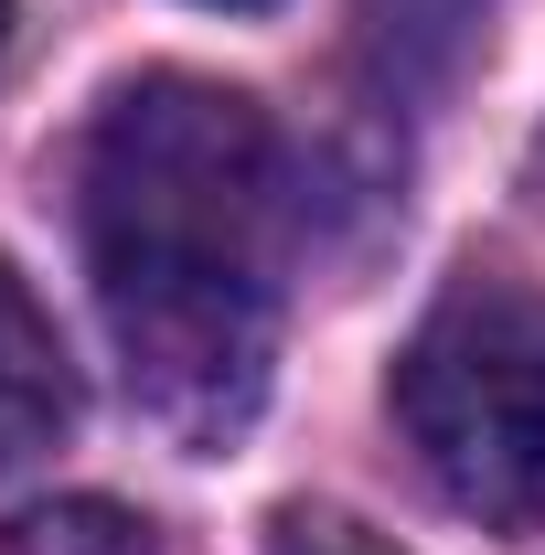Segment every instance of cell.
I'll return each mask as SVG.
<instances>
[{
	"instance_id": "7a4b0ae2",
	"label": "cell",
	"mask_w": 545,
	"mask_h": 555,
	"mask_svg": "<svg viewBox=\"0 0 545 555\" xmlns=\"http://www.w3.org/2000/svg\"><path fill=\"white\" fill-rule=\"evenodd\" d=\"M396 427L471 524H545V288L460 278L396 352Z\"/></svg>"
},
{
	"instance_id": "6da1fadb",
	"label": "cell",
	"mask_w": 545,
	"mask_h": 555,
	"mask_svg": "<svg viewBox=\"0 0 545 555\" xmlns=\"http://www.w3.org/2000/svg\"><path fill=\"white\" fill-rule=\"evenodd\" d=\"M278 129L204 75H139L97 107L75 224L97 321L150 427L225 449L268 406L278 352Z\"/></svg>"
},
{
	"instance_id": "5b68a950",
	"label": "cell",
	"mask_w": 545,
	"mask_h": 555,
	"mask_svg": "<svg viewBox=\"0 0 545 555\" xmlns=\"http://www.w3.org/2000/svg\"><path fill=\"white\" fill-rule=\"evenodd\" d=\"M481 11H492V0H364L375 43H385L396 65H417V75L460 65V54H471V33H481Z\"/></svg>"
},
{
	"instance_id": "277c9868",
	"label": "cell",
	"mask_w": 545,
	"mask_h": 555,
	"mask_svg": "<svg viewBox=\"0 0 545 555\" xmlns=\"http://www.w3.org/2000/svg\"><path fill=\"white\" fill-rule=\"evenodd\" d=\"M0 555H150V534H139L118 502H33V513H11L0 524Z\"/></svg>"
},
{
	"instance_id": "ba28073f",
	"label": "cell",
	"mask_w": 545,
	"mask_h": 555,
	"mask_svg": "<svg viewBox=\"0 0 545 555\" xmlns=\"http://www.w3.org/2000/svg\"><path fill=\"white\" fill-rule=\"evenodd\" d=\"M0 43H11V0H0Z\"/></svg>"
},
{
	"instance_id": "52a82bcc",
	"label": "cell",
	"mask_w": 545,
	"mask_h": 555,
	"mask_svg": "<svg viewBox=\"0 0 545 555\" xmlns=\"http://www.w3.org/2000/svg\"><path fill=\"white\" fill-rule=\"evenodd\" d=\"M204 11H278V0H204Z\"/></svg>"
},
{
	"instance_id": "3957f363",
	"label": "cell",
	"mask_w": 545,
	"mask_h": 555,
	"mask_svg": "<svg viewBox=\"0 0 545 555\" xmlns=\"http://www.w3.org/2000/svg\"><path fill=\"white\" fill-rule=\"evenodd\" d=\"M65 427H75V363H65V343H54V310L0 257V470L43 460Z\"/></svg>"
},
{
	"instance_id": "8992f818",
	"label": "cell",
	"mask_w": 545,
	"mask_h": 555,
	"mask_svg": "<svg viewBox=\"0 0 545 555\" xmlns=\"http://www.w3.org/2000/svg\"><path fill=\"white\" fill-rule=\"evenodd\" d=\"M268 555H396V545H375L364 524H332V513H289Z\"/></svg>"
}]
</instances>
